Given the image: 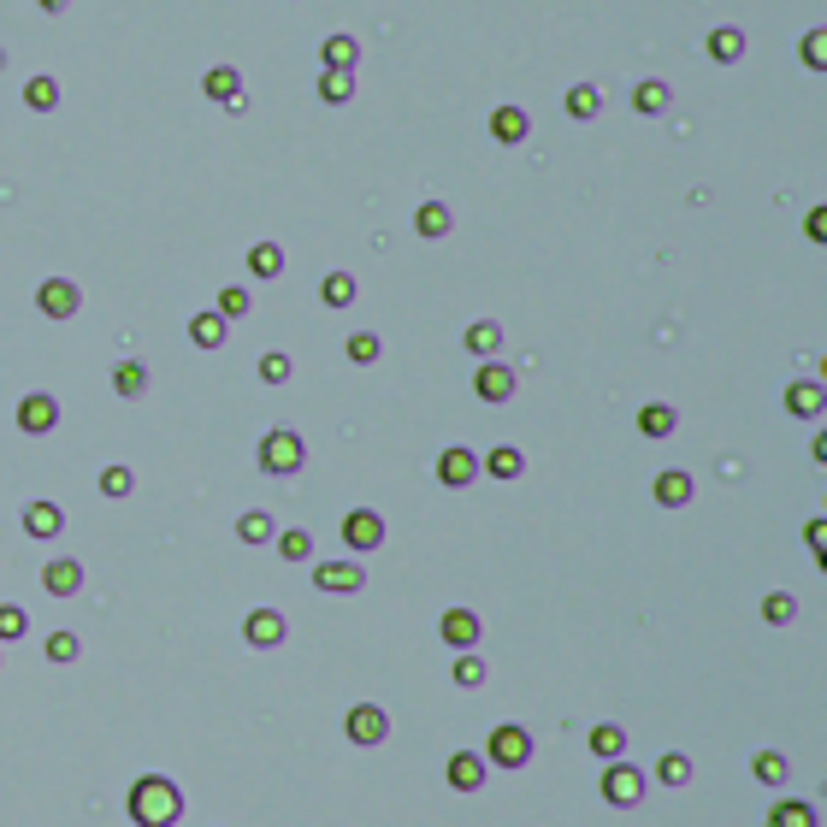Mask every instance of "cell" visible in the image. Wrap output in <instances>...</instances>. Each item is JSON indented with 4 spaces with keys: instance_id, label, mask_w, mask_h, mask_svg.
Instances as JSON below:
<instances>
[{
    "instance_id": "6da1fadb",
    "label": "cell",
    "mask_w": 827,
    "mask_h": 827,
    "mask_svg": "<svg viewBox=\"0 0 827 827\" xmlns=\"http://www.w3.org/2000/svg\"><path fill=\"white\" fill-rule=\"evenodd\" d=\"M184 816V792H178V780H166V774H142L136 786H130V822L136 827H172Z\"/></svg>"
},
{
    "instance_id": "7a4b0ae2",
    "label": "cell",
    "mask_w": 827,
    "mask_h": 827,
    "mask_svg": "<svg viewBox=\"0 0 827 827\" xmlns=\"http://www.w3.org/2000/svg\"><path fill=\"white\" fill-rule=\"evenodd\" d=\"M532 763V733L526 727H497L491 739H485V768H526Z\"/></svg>"
},
{
    "instance_id": "3957f363",
    "label": "cell",
    "mask_w": 827,
    "mask_h": 827,
    "mask_svg": "<svg viewBox=\"0 0 827 827\" xmlns=\"http://www.w3.org/2000/svg\"><path fill=\"white\" fill-rule=\"evenodd\" d=\"M302 461H308V449H302L296 432H266V438H260V467H266V473L284 479V473H296Z\"/></svg>"
},
{
    "instance_id": "277c9868",
    "label": "cell",
    "mask_w": 827,
    "mask_h": 827,
    "mask_svg": "<svg viewBox=\"0 0 827 827\" xmlns=\"http://www.w3.org/2000/svg\"><path fill=\"white\" fill-rule=\"evenodd\" d=\"M343 733H349L355 745H367V751H373V745H384V739H390V715H384L379 703H355V709L343 715Z\"/></svg>"
},
{
    "instance_id": "5b68a950",
    "label": "cell",
    "mask_w": 827,
    "mask_h": 827,
    "mask_svg": "<svg viewBox=\"0 0 827 827\" xmlns=\"http://www.w3.org/2000/svg\"><path fill=\"white\" fill-rule=\"evenodd\" d=\"M615 810H633L638 798H644V774H638L633 763H609V774H603V786H597Z\"/></svg>"
},
{
    "instance_id": "8992f818",
    "label": "cell",
    "mask_w": 827,
    "mask_h": 827,
    "mask_svg": "<svg viewBox=\"0 0 827 827\" xmlns=\"http://www.w3.org/2000/svg\"><path fill=\"white\" fill-rule=\"evenodd\" d=\"M337 532H343V544H349L355 556H367V550H379V544H384V520L373 509L343 514V526H337Z\"/></svg>"
},
{
    "instance_id": "52a82bcc",
    "label": "cell",
    "mask_w": 827,
    "mask_h": 827,
    "mask_svg": "<svg viewBox=\"0 0 827 827\" xmlns=\"http://www.w3.org/2000/svg\"><path fill=\"white\" fill-rule=\"evenodd\" d=\"M54 426H60V402H54L48 390H36V396H24V402H18V432L42 438V432H54Z\"/></svg>"
},
{
    "instance_id": "ba28073f",
    "label": "cell",
    "mask_w": 827,
    "mask_h": 827,
    "mask_svg": "<svg viewBox=\"0 0 827 827\" xmlns=\"http://www.w3.org/2000/svg\"><path fill=\"white\" fill-rule=\"evenodd\" d=\"M36 308H42L48 319H71L77 308H83V290H77L71 278H48V284L36 290Z\"/></svg>"
},
{
    "instance_id": "9c48e42d",
    "label": "cell",
    "mask_w": 827,
    "mask_h": 827,
    "mask_svg": "<svg viewBox=\"0 0 827 827\" xmlns=\"http://www.w3.org/2000/svg\"><path fill=\"white\" fill-rule=\"evenodd\" d=\"M243 638H249L255 650H278V644H284V615H278V609H266V603H260V609H249V615H243Z\"/></svg>"
},
{
    "instance_id": "30bf717a",
    "label": "cell",
    "mask_w": 827,
    "mask_h": 827,
    "mask_svg": "<svg viewBox=\"0 0 827 827\" xmlns=\"http://www.w3.org/2000/svg\"><path fill=\"white\" fill-rule=\"evenodd\" d=\"M438 479H444L449 491L473 485V479H479V455H473V449H461V444H449L444 455H438Z\"/></svg>"
},
{
    "instance_id": "8fae6325",
    "label": "cell",
    "mask_w": 827,
    "mask_h": 827,
    "mask_svg": "<svg viewBox=\"0 0 827 827\" xmlns=\"http://www.w3.org/2000/svg\"><path fill=\"white\" fill-rule=\"evenodd\" d=\"M438 633H444L449 650H473L485 627H479V615H473V609H449L444 621H438Z\"/></svg>"
},
{
    "instance_id": "7c38bea8",
    "label": "cell",
    "mask_w": 827,
    "mask_h": 827,
    "mask_svg": "<svg viewBox=\"0 0 827 827\" xmlns=\"http://www.w3.org/2000/svg\"><path fill=\"white\" fill-rule=\"evenodd\" d=\"M314 585H319V591H361L367 573H361V562H319Z\"/></svg>"
},
{
    "instance_id": "4fadbf2b",
    "label": "cell",
    "mask_w": 827,
    "mask_h": 827,
    "mask_svg": "<svg viewBox=\"0 0 827 827\" xmlns=\"http://www.w3.org/2000/svg\"><path fill=\"white\" fill-rule=\"evenodd\" d=\"M473 390H479V402H509V396H514V367H503V361H485V367H479V379H473Z\"/></svg>"
},
{
    "instance_id": "5bb4252c",
    "label": "cell",
    "mask_w": 827,
    "mask_h": 827,
    "mask_svg": "<svg viewBox=\"0 0 827 827\" xmlns=\"http://www.w3.org/2000/svg\"><path fill=\"white\" fill-rule=\"evenodd\" d=\"M201 89H207V101H225V107H243V77H237V65H213V71L201 77Z\"/></svg>"
},
{
    "instance_id": "9a60e30c",
    "label": "cell",
    "mask_w": 827,
    "mask_h": 827,
    "mask_svg": "<svg viewBox=\"0 0 827 827\" xmlns=\"http://www.w3.org/2000/svg\"><path fill=\"white\" fill-rule=\"evenodd\" d=\"M692 491H698V485H692V473H680V467L656 473V503H662V509H686V503H692Z\"/></svg>"
},
{
    "instance_id": "2e32d148",
    "label": "cell",
    "mask_w": 827,
    "mask_h": 827,
    "mask_svg": "<svg viewBox=\"0 0 827 827\" xmlns=\"http://www.w3.org/2000/svg\"><path fill=\"white\" fill-rule=\"evenodd\" d=\"M60 526H65V514H60V503H48V497L24 509V532H30V538H42V544H48V538H60Z\"/></svg>"
},
{
    "instance_id": "e0dca14e",
    "label": "cell",
    "mask_w": 827,
    "mask_h": 827,
    "mask_svg": "<svg viewBox=\"0 0 827 827\" xmlns=\"http://www.w3.org/2000/svg\"><path fill=\"white\" fill-rule=\"evenodd\" d=\"M461 343H467L479 361H497V349H503V325H497V319H473Z\"/></svg>"
},
{
    "instance_id": "ac0fdd59",
    "label": "cell",
    "mask_w": 827,
    "mask_h": 827,
    "mask_svg": "<svg viewBox=\"0 0 827 827\" xmlns=\"http://www.w3.org/2000/svg\"><path fill=\"white\" fill-rule=\"evenodd\" d=\"M449 786H455V792H479V786H485V757L455 751V757H449Z\"/></svg>"
},
{
    "instance_id": "d6986e66",
    "label": "cell",
    "mask_w": 827,
    "mask_h": 827,
    "mask_svg": "<svg viewBox=\"0 0 827 827\" xmlns=\"http://www.w3.org/2000/svg\"><path fill=\"white\" fill-rule=\"evenodd\" d=\"M42 585H48V597H71V591L83 585V568H77L71 556H54V562L42 568Z\"/></svg>"
},
{
    "instance_id": "ffe728a7",
    "label": "cell",
    "mask_w": 827,
    "mask_h": 827,
    "mask_svg": "<svg viewBox=\"0 0 827 827\" xmlns=\"http://www.w3.org/2000/svg\"><path fill=\"white\" fill-rule=\"evenodd\" d=\"M479 473H491V479H520V473H526V455H520L514 444H497L485 461H479Z\"/></svg>"
},
{
    "instance_id": "44dd1931",
    "label": "cell",
    "mask_w": 827,
    "mask_h": 827,
    "mask_svg": "<svg viewBox=\"0 0 827 827\" xmlns=\"http://www.w3.org/2000/svg\"><path fill=\"white\" fill-rule=\"evenodd\" d=\"M449 225H455V213H449L444 201H426V207L414 213V231H420V237H432V243H438V237H449Z\"/></svg>"
},
{
    "instance_id": "7402d4cb",
    "label": "cell",
    "mask_w": 827,
    "mask_h": 827,
    "mask_svg": "<svg viewBox=\"0 0 827 827\" xmlns=\"http://www.w3.org/2000/svg\"><path fill=\"white\" fill-rule=\"evenodd\" d=\"M621 751H627V733H621L615 721L591 727V757H603V763H621Z\"/></svg>"
},
{
    "instance_id": "603a6c76",
    "label": "cell",
    "mask_w": 827,
    "mask_h": 827,
    "mask_svg": "<svg viewBox=\"0 0 827 827\" xmlns=\"http://www.w3.org/2000/svg\"><path fill=\"white\" fill-rule=\"evenodd\" d=\"M768 827H816V810H810L804 798H780V804L768 810Z\"/></svg>"
},
{
    "instance_id": "cb8c5ba5",
    "label": "cell",
    "mask_w": 827,
    "mask_h": 827,
    "mask_svg": "<svg viewBox=\"0 0 827 827\" xmlns=\"http://www.w3.org/2000/svg\"><path fill=\"white\" fill-rule=\"evenodd\" d=\"M319 60H325V71H355L361 48H355V36H331V42L319 48Z\"/></svg>"
},
{
    "instance_id": "d4e9b609",
    "label": "cell",
    "mask_w": 827,
    "mask_h": 827,
    "mask_svg": "<svg viewBox=\"0 0 827 827\" xmlns=\"http://www.w3.org/2000/svg\"><path fill=\"white\" fill-rule=\"evenodd\" d=\"M603 113V89L597 83H573L568 89V119H597Z\"/></svg>"
},
{
    "instance_id": "484cf974",
    "label": "cell",
    "mask_w": 827,
    "mask_h": 827,
    "mask_svg": "<svg viewBox=\"0 0 827 827\" xmlns=\"http://www.w3.org/2000/svg\"><path fill=\"white\" fill-rule=\"evenodd\" d=\"M526 130H532V119H526L520 107H497V113H491V136H497V142H520Z\"/></svg>"
},
{
    "instance_id": "4316f807",
    "label": "cell",
    "mask_w": 827,
    "mask_h": 827,
    "mask_svg": "<svg viewBox=\"0 0 827 827\" xmlns=\"http://www.w3.org/2000/svg\"><path fill=\"white\" fill-rule=\"evenodd\" d=\"M786 408H792V414H804V420H816V414H822V384L798 379L792 390H786Z\"/></svg>"
},
{
    "instance_id": "83f0119b",
    "label": "cell",
    "mask_w": 827,
    "mask_h": 827,
    "mask_svg": "<svg viewBox=\"0 0 827 827\" xmlns=\"http://www.w3.org/2000/svg\"><path fill=\"white\" fill-rule=\"evenodd\" d=\"M24 107L54 113V107H60V83H54V77H30V83H24Z\"/></svg>"
},
{
    "instance_id": "f1b7e54d",
    "label": "cell",
    "mask_w": 827,
    "mask_h": 827,
    "mask_svg": "<svg viewBox=\"0 0 827 827\" xmlns=\"http://www.w3.org/2000/svg\"><path fill=\"white\" fill-rule=\"evenodd\" d=\"M319 302H325V308H349V302H355V278H349V272H325Z\"/></svg>"
},
{
    "instance_id": "f546056e",
    "label": "cell",
    "mask_w": 827,
    "mask_h": 827,
    "mask_svg": "<svg viewBox=\"0 0 827 827\" xmlns=\"http://www.w3.org/2000/svg\"><path fill=\"white\" fill-rule=\"evenodd\" d=\"M674 426H680V420H674V408H668V402H650V408L638 414V432H644V438H668Z\"/></svg>"
},
{
    "instance_id": "4dcf8cb0",
    "label": "cell",
    "mask_w": 827,
    "mask_h": 827,
    "mask_svg": "<svg viewBox=\"0 0 827 827\" xmlns=\"http://www.w3.org/2000/svg\"><path fill=\"white\" fill-rule=\"evenodd\" d=\"M190 343H195V349H219V343H225V319H219V314H195L190 319Z\"/></svg>"
},
{
    "instance_id": "1f68e13d",
    "label": "cell",
    "mask_w": 827,
    "mask_h": 827,
    "mask_svg": "<svg viewBox=\"0 0 827 827\" xmlns=\"http://www.w3.org/2000/svg\"><path fill=\"white\" fill-rule=\"evenodd\" d=\"M249 272H255V278H278V272H284V249H278V243H255V249H249Z\"/></svg>"
},
{
    "instance_id": "d6a6232c",
    "label": "cell",
    "mask_w": 827,
    "mask_h": 827,
    "mask_svg": "<svg viewBox=\"0 0 827 827\" xmlns=\"http://www.w3.org/2000/svg\"><path fill=\"white\" fill-rule=\"evenodd\" d=\"M113 390H119V396H142V390H148V367H142V361H119V367H113Z\"/></svg>"
},
{
    "instance_id": "836d02e7",
    "label": "cell",
    "mask_w": 827,
    "mask_h": 827,
    "mask_svg": "<svg viewBox=\"0 0 827 827\" xmlns=\"http://www.w3.org/2000/svg\"><path fill=\"white\" fill-rule=\"evenodd\" d=\"M739 54H745V36H739V30H715V36H709V60L715 65H733Z\"/></svg>"
},
{
    "instance_id": "e575fe53",
    "label": "cell",
    "mask_w": 827,
    "mask_h": 827,
    "mask_svg": "<svg viewBox=\"0 0 827 827\" xmlns=\"http://www.w3.org/2000/svg\"><path fill=\"white\" fill-rule=\"evenodd\" d=\"M668 101H674V95H668V83H656V77L633 89V107H638V113H668Z\"/></svg>"
},
{
    "instance_id": "d590c367",
    "label": "cell",
    "mask_w": 827,
    "mask_h": 827,
    "mask_svg": "<svg viewBox=\"0 0 827 827\" xmlns=\"http://www.w3.org/2000/svg\"><path fill=\"white\" fill-rule=\"evenodd\" d=\"M319 95H325L331 107H343V101L355 95V71H325V77H319Z\"/></svg>"
},
{
    "instance_id": "8d00e7d4",
    "label": "cell",
    "mask_w": 827,
    "mask_h": 827,
    "mask_svg": "<svg viewBox=\"0 0 827 827\" xmlns=\"http://www.w3.org/2000/svg\"><path fill=\"white\" fill-rule=\"evenodd\" d=\"M757 780H763V786H786V774H792V763H786V757H780V751H757Z\"/></svg>"
},
{
    "instance_id": "74e56055",
    "label": "cell",
    "mask_w": 827,
    "mask_h": 827,
    "mask_svg": "<svg viewBox=\"0 0 827 827\" xmlns=\"http://www.w3.org/2000/svg\"><path fill=\"white\" fill-rule=\"evenodd\" d=\"M237 538H243V544H266V538H272V514L249 509L243 520H237Z\"/></svg>"
},
{
    "instance_id": "f35d334b",
    "label": "cell",
    "mask_w": 827,
    "mask_h": 827,
    "mask_svg": "<svg viewBox=\"0 0 827 827\" xmlns=\"http://www.w3.org/2000/svg\"><path fill=\"white\" fill-rule=\"evenodd\" d=\"M343 355H349L355 367H373V361H379V337H373V331H355V337L343 343Z\"/></svg>"
},
{
    "instance_id": "ab89813d",
    "label": "cell",
    "mask_w": 827,
    "mask_h": 827,
    "mask_svg": "<svg viewBox=\"0 0 827 827\" xmlns=\"http://www.w3.org/2000/svg\"><path fill=\"white\" fill-rule=\"evenodd\" d=\"M792 615H798V603H792L786 591H768V597H763V621H768V627H786Z\"/></svg>"
},
{
    "instance_id": "60d3db41",
    "label": "cell",
    "mask_w": 827,
    "mask_h": 827,
    "mask_svg": "<svg viewBox=\"0 0 827 827\" xmlns=\"http://www.w3.org/2000/svg\"><path fill=\"white\" fill-rule=\"evenodd\" d=\"M30 633V615L18 609V603H0V644H12V638Z\"/></svg>"
},
{
    "instance_id": "b9f144b4",
    "label": "cell",
    "mask_w": 827,
    "mask_h": 827,
    "mask_svg": "<svg viewBox=\"0 0 827 827\" xmlns=\"http://www.w3.org/2000/svg\"><path fill=\"white\" fill-rule=\"evenodd\" d=\"M130 485H136V473H130V467H107V473H101V497H113V503H119V497H130Z\"/></svg>"
},
{
    "instance_id": "7bdbcfd3",
    "label": "cell",
    "mask_w": 827,
    "mask_h": 827,
    "mask_svg": "<svg viewBox=\"0 0 827 827\" xmlns=\"http://www.w3.org/2000/svg\"><path fill=\"white\" fill-rule=\"evenodd\" d=\"M278 556H284V562H308V556H314V538H308V532H284V538H278Z\"/></svg>"
},
{
    "instance_id": "ee69618b",
    "label": "cell",
    "mask_w": 827,
    "mask_h": 827,
    "mask_svg": "<svg viewBox=\"0 0 827 827\" xmlns=\"http://www.w3.org/2000/svg\"><path fill=\"white\" fill-rule=\"evenodd\" d=\"M656 774H662V786H686V780H692V763H686L680 751H668V757L656 763Z\"/></svg>"
},
{
    "instance_id": "f6af8a7d",
    "label": "cell",
    "mask_w": 827,
    "mask_h": 827,
    "mask_svg": "<svg viewBox=\"0 0 827 827\" xmlns=\"http://www.w3.org/2000/svg\"><path fill=\"white\" fill-rule=\"evenodd\" d=\"M479 680H485V662H479L473 650H461V656H455V686H479Z\"/></svg>"
},
{
    "instance_id": "bcb514c9",
    "label": "cell",
    "mask_w": 827,
    "mask_h": 827,
    "mask_svg": "<svg viewBox=\"0 0 827 827\" xmlns=\"http://www.w3.org/2000/svg\"><path fill=\"white\" fill-rule=\"evenodd\" d=\"M77 650H83L77 633H54V638H48V662H77Z\"/></svg>"
},
{
    "instance_id": "7dc6e473",
    "label": "cell",
    "mask_w": 827,
    "mask_h": 827,
    "mask_svg": "<svg viewBox=\"0 0 827 827\" xmlns=\"http://www.w3.org/2000/svg\"><path fill=\"white\" fill-rule=\"evenodd\" d=\"M213 314H219V319H237V314H249V290H237V284H231V290L219 296V308H213Z\"/></svg>"
},
{
    "instance_id": "c3c4849f",
    "label": "cell",
    "mask_w": 827,
    "mask_h": 827,
    "mask_svg": "<svg viewBox=\"0 0 827 827\" xmlns=\"http://www.w3.org/2000/svg\"><path fill=\"white\" fill-rule=\"evenodd\" d=\"M260 379H266V384H284V379H290V355H278V349H272V355H260Z\"/></svg>"
},
{
    "instance_id": "681fc988",
    "label": "cell",
    "mask_w": 827,
    "mask_h": 827,
    "mask_svg": "<svg viewBox=\"0 0 827 827\" xmlns=\"http://www.w3.org/2000/svg\"><path fill=\"white\" fill-rule=\"evenodd\" d=\"M804 65H810V71L827 65V30H810V36H804Z\"/></svg>"
},
{
    "instance_id": "f907efd6",
    "label": "cell",
    "mask_w": 827,
    "mask_h": 827,
    "mask_svg": "<svg viewBox=\"0 0 827 827\" xmlns=\"http://www.w3.org/2000/svg\"><path fill=\"white\" fill-rule=\"evenodd\" d=\"M804 231H810V243H822V237H827V207H810V219H804Z\"/></svg>"
},
{
    "instance_id": "816d5d0a",
    "label": "cell",
    "mask_w": 827,
    "mask_h": 827,
    "mask_svg": "<svg viewBox=\"0 0 827 827\" xmlns=\"http://www.w3.org/2000/svg\"><path fill=\"white\" fill-rule=\"evenodd\" d=\"M804 538H810V550L822 556V550H827V520H810V526H804Z\"/></svg>"
},
{
    "instance_id": "f5cc1de1",
    "label": "cell",
    "mask_w": 827,
    "mask_h": 827,
    "mask_svg": "<svg viewBox=\"0 0 827 827\" xmlns=\"http://www.w3.org/2000/svg\"><path fill=\"white\" fill-rule=\"evenodd\" d=\"M65 6H71V0H42V12H65Z\"/></svg>"
},
{
    "instance_id": "db71d44e",
    "label": "cell",
    "mask_w": 827,
    "mask_h": 827,
    "mask_svg": "<svg viewBox=\"0 0 827 827\" xmlns=\"http://www.w3.org/2000/svg\"><path fill=\"white\" fill-rule=\"evenodd\" d=\"M0 65H6V54H0Z\"/></svg>"
}]
</instances>
